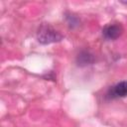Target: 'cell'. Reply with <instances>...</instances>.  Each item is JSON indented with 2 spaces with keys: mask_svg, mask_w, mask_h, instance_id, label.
Segmentation results:
<instances>
[{
  "mask_svg": "<svg viewBox=\"0 0 127 127\" xmlns=\"http://www.w3.org/2000/svg\"><path fill=\"white\" fill-rule=\"evenodd\" d=\"M66 21H67V24H68V26L70 28H74V27L78 26V24H79L78 19L75 16L71 15V14H69V15L66 16Z\"/></svg>",
  "mask_w": 127,
  "mask_h": 127,
  "instance_id": "5",
  "label": "cell"
},
{
  "mask_svg": "<svg viewBox=\"0 0 127 127\" xmlns=\"http://www.w3.org/2000/svg\"><path fill=\"white\" fill-rule=\"evenodd\" d=\"M63 39H64V36L49 24H43L38 29L37 40L42 45L58 43V42H61Z\"/></svg>",
  "mask_w": 127,
  "mask_h": 127,
  "instance_id": "1",
  "label": "cell"
},
{
  "mask_svg": "<svg viewBox=\"0 0 127 127\" xmlns=\"http://www.w3.org/2000/svg\"><path fill=\"white\" fill-rule=\"evenodd\" d=\"M123 28L120 24H108L102 29V35L106 40H115L121 36Z\"/></svg>",
  "mask_w": 127,
  "mask_h": 127,
  "instance_id": "2",
  "label": "cell"
},
{
  "mask_svg": "<svg viewBox=\"0 0 127 127\" xmlns=\"http://www.w3.org/2000/svg\"><path fill=\"white\" fill-rule=\"evenodd\" d=\"M93 63H94V56L87 51L80 52L76 57V64L78 66H86L92 64Z\"/></svg>",
  "mask_w": 127,
  "mask_h": 127,
  "instance_id": "4",
  "label": "cell"
},
{
  "mask_svg": "<svg viewBox=\"0 0 127 127\" xmlns=\"http://www.w3.org/2000/svg\"><path fill=\"white\" fill-rule=\"evenodd\" d=\"M109 98L125 97L127 96V81H120L112 86L107 93Z\"/></svg>",
  "mask_w": 127,
  "mask_h": 127,
  "instance_id": "3",
  "label": "cell"
}]
</instances>
